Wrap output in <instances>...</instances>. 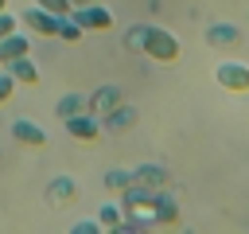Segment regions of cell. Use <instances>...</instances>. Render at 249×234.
<instances>
[{
	"label": "cell",
	"instance_id": "6da1fadb",
	"mask_svg": "<svg viewBox=\"0 0 249 234\" xmlns=\"http://www.w3.org/2000/svg\"><path fill=\"white\" fill-rule=\"evenodd\" d=\"M140 51L152 55L156 62H175V58H179V39H175L171 31L148 23V35H144V47H140Z\"/></svg>",
	"mask_w": 249,
	"mask_h": 234
},
{
	"label": "cell",
	"instance_id": "7a4b0ae2",
	"mask_svg": "<svg viewBox=\"0 0 249 234\" xmlns=\"http://www.w3.org/2000/svg\"><path fill=\"white\" fill-rule=\"evenodd\" d=\"M70 16H74V23H78L82 31H109V27H113V12H109L105 4H97V0L74 8Z\"/></svg>",
	"mask_w": 249,
	"mask_h": 234
},
{
	"label": "cell",
	"instance_id": "3957f363",
	"mask_svg": "<svg viewBox=\"0 0 249 234\" xmlns=\"http://www.w3.org/2000/svg\"><path fill=\"white\" fill-rule=\"evenodd\" d=\"M214 78H218V86H226L233 94H249V66L245 62H218Z\"/></svg>",
	"mask_w": 249,
	"mask_h": 234
},
{
	"label": "cell",
	"instance_id": "277c9868",
	"mask_svg": "<svg viewBox=\"0 0 249 234\" xmlns=\"http://www.w3.org/2000/svg\"><path fill=\"white\" fill-rule=\"evenodd\" d=\"M62 125H66V133H70L74 140H86V144L101 136V121H97V117H93L89 109H82V113H74V117H66Z\"/></svg>",
	"mask_w": 249,
	"mask_h": 234
},
{
	"label": "cell",
	"instance_id": "5b68a950",
	"mask_svg": "<svg viewBox=\"0 0 249 234\" xmlns=\"http://www.w3.org/2000/svg\"><path fill=\"white\" fill-rule=\"evenodd\" d=\"M58 20H62V16H54V12L39 8V4H35V8H27V12L19 16V23H23V27H31L35 35H54V31H58Z\"/></svg>",
	"mask_w": 249,
	"mask_h": 234
},
{
	"label": "cell",
	"instance_id": "8992f818",
	"mask_svg": "<svg viewBox=\"0 0 249 234\" xmlns=\"http://www.w3.org/2000/svg\"><path fill=\"white\" fill-rule=\"evenodd\" d=\"M117 105H121V90H117V86H101L93 98H86V109H89L93 117H105V113L117 109Z\"/></svg>",
	"mask_w": 249,
	"mask_h": 234
},
{
	"label": "cell",
	"instance_id": "52a82bcc",
	"mask_svg": "<svg viewBox=\"0 0 249 234\" xmlns=\"http://www.w3.org/2000/svg\"><path fill=\"white\" fill-rule=\"evenodd\" d=\"M19 55H31V39H27L23 31L4 35V39H0V66H4V62H12V58H19Z\"/></svg>",
	"mask_w": 249,
	"mask_h": 234
},
{
	"label": "cell",
	"instance_id": "ba28073f",
	"mask_svg": "<svg viewBox=\"0 0 249 234\" xmlns=\"http://www.w3.org/2000/svg\"><path fill=\"white\" fill-rule=\"evenodd\" d=\"M206 43L210 47H237L241 43V31L233 23H210L206 27Z\"/></svg>",
	"mask_w": 249,
	"mask_h": 234
},
{
	"label": "cell",
	"instance_id": "9c48e42d",
	"mask_svg": "<svg viewBox=\"0 0 249 234\" xmlns=\"http://www.w3.org/2000/svg\"><path fill=\"white\" fill-rule=\"evenodd\" d=\"M8 133H12V140L31 144V148H35V144H47V133H43L35 121H12V129H8Z\"/></svg>",
	"mask_w": 249,
	"mask_h": 234
},
{
	"label": "cell",
	"instance_id": "30bf717a",
	"mask_svg": "<svg viewBox=\"0 0 249 234\" xmlns=\"http://www.w3.org/2000/svg\"><path fill=\"white\" fill-rule=\"evenodd\" d=\"M4 66H8V74H12L16 82H23V86L39 82V66L31 62V55H19V58H12V62H4Z\"/></svg>",
	"mask_w": 249,
	"mask_h": 234
},
{
	"label": "cell",
	"instance_id": "8fae6325",
	"mask_svg": "<svg viewBox=\"0 0 249 234\" xmlns=\"http://www.w3.org/2000/svg\"><path fill=\"white\" fill-rule=\"evenodd\" d=\"M105 117H109V121H105V125H101V129H109V133H124V129H128V125H132V121H136V113H132V109H128V105H124V101H121V105H117V109H109V113H105Z\"/></svg>",
	"mask_w": 249,
	"mask_h": 234
},
{
	"label": "cell",
	"instance_id": "7c38bea8",
	"mask_svg": "<svg viewBox=\"0 0 249 234\" xmlns=\"http://www.w3.org/2000/svg\"><path fill=\"white\" fill-rule=\"evenodd\" d=\"M132 179L144 183V187H163V183H167V172H163L160 164H140V168L132 172Z\"/></svg>",
	"mask_w": 249,
	"mask_h": 234
},
{
	"label": "cell",
	"instance_id": "4fadbf2b",
	"mask_svg": "<svg viewBox=\"0 0 249 234\" xmlns=\"http://www.w3.org/2000/svg\"><path fill=\"white\" fill-rule=\"evenodd\" d=\"M74 195H78V187H74V179H66V176H62V179H54V183H51V191H47V199H51V203H70Z\"/></svg>",
	"mask_w": 249,
	"mask_h": 234
},
{
	"label": "cell",
	"instance_id": "5bb4252c",
	"mask_svg": "<svg viewBox=\"0 0 249 234\" xmlns=\"http://www.w3.org/2000/svg\"><path fill=\"white\" fill-rule=\"evenodd\" d=\"M101 230H124V218H121V203H105L101 214H97Z\"/></svg>",
	"mask_w": 249,
	"mask_h": 234
},
{
	"label": "cell",
	"instance_id": "9a60e30c",
	"mask_svg": "<svg viewBox=\"0 0 249 234\" xmlns=\"http://www.w3.org/2000/svg\"><path fill=\"white\" fill-rule=\"evenodd\" d=\"M86 109V98L82 94H66V98H58V105H54V113L66 121V117H74V113H82Z\"/></svg>",
	"mask_w": 249,
	"mask_h": 234
},
{
	"label": "cell",
	"instance_id": "2e32d148",
	"mask_svg": "<svg viewBox=\"0 0 249 234\" xmlns=\"http://www.w3.org/2000/svg\"><path fill=\"white\" fill-rule=\"evenodd\" d=\"M54 35H58V39H66V43H78V39H82V27L74 23V16H62V20H58V31H54Z\"/></svg>",
	"mask_w": 249,
	"mask_h": 234
},
{
	"label": "cell",
	"instance_id": "e0dca14e",
	"mask_svg": "<svg viewBox=\"0 0 249 234\" xmlns=\"http://www.w3.org/2000/svg\"><path fill=\"white\" fill-rule=\"evenodd\" d=\"M128 183H132V172H124V168H113V172L105 176V187H109V191H124Z\"/></svg>",
	"mask_w": 249,
	"mask_h": 234
},
{
	"label": "cell",
	"instance_id": "ac0fdd59",
	"mask_svg": "<svg viewBox=\"0 0 249 234\" xmlns=\"http://www.w3.org/2000/svg\"><path fill=\"white\" fill-rule=\"evenodd\" d=\"M144 35H148V23H136V27H128V31H124V47L140 51V47H144Z\"/></svg>",
	"mask_w": 249,
	"mask_h": 234
},
{
	"label": "cell",
	"instance_id": "d6986e66",
	"mask_svg": "<svg viewBox=\"0 0 249 234\" xmlns=\"http://www.w3.org/2000/svg\"><path fill=\"white\" fill-rule=\"evenodd\" d=\"M16 86H19V82H16V78L8 74V66H4V74H0V105H8V101H12Z\"/></svg>",
	"mask_w": 249,
	"mask_h": 234
},
{
	"label": "cell",
	"instance_id": "ffe728a7",
	"mask_svg": "<svg viewBox=\"0 0 249 234\" xmlns=\"http://www.w3.org/2000/svg\"><path fill=\"white\" fill-rule=\"evenodd\" d=\"M39 8H47V12H54V16H70L74 12V4L70 0H35Z\"/></svg>",
	"mask_w": 249,
	"mask_h": 234
},
{
	"label": "cell",
	"instance_id": "44dd1931",
	"mask_svg": "<svg viewBox=\"0 0 249 234\" xmlns=\"http://www.w3.org/2000/svg\"><path fill=\"white\" fill-rule=\"evenodd\" d=\"M12 31H19V16L0 12V39H4V35H12Z\"/></svg>",
	"mask_w": 249,
	"mask_h": 234
},
{
	"label": "cell",
	"instance_id": "7402d4cb",
	"mask_svg": "<svg viewBox=\"0 0 249 234\" xmlns=\"http://www.w3.org/2000/svg\"><path fill=\"white\" fill-rule=\"evenodd\" d=\"M74 230H78V234H93V230H101V222H78Z\"/></svg>",
	"mask_w": 249,
	"mask_h": 234
},
{
	"label": "cell",
	"instance_id": "603a6c76",
	"mask_svg": "<svg viewBox=\"0 0 249 234\" xmlns=\"http://www.w3.org/2000/svg\"><path fill=\"white\" fill-rule=\"evenodd\" d=\"M70 4H74V8H82V4H93V0H70Z\"/></svg>",
	"mask_w": 249,
	"mask_h": 234
},
{
	"label": "cell",
	"instance_id": "cb8c5ba5",
	"mask_svg": "<svg viewBox=\"0 0 249 234\" xmlns=\"http://www.w3.org/2000/svg\"><path fill=\"white\" fill-rule=\"evenodd\" d=\"M0 12H8V0H0Z\"/></svg>",
	"mask_w": 249,
	"mask_h": 234
}]
</instances>
